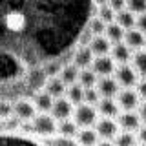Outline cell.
<instances>
[{"label": "cell", "mask_w": 146, "mask_h": 146, "mask_svg": "<svg viewBox=\"0 0 146 146\" xmlns=\"http://www.w3.org/2000/svg\"><path fill=\"white\" fill-rule=\"evenodd\" d=\"M31 131L42 137H55L57 135V119L51 113H36L31 121Z\"/></svg>", "instance_id": "6da1fadb"}, {"label": "cell", "mask_w": 146, "mask_h": 146, "mask_svg": "<svg viewBox=\"0 0 146 146\" xmlns=\"http://www.w3.org/2000/svg\"><path fill=\"white\" fill-rule=\"evenodd\" d=\"M99 119V111L95 106L91 104H86V102H80L73 108V121L77 122L79 128H90L97 122Z\"/></svg>", "instance_id": "7a4b0ae2"}, {"label": "cell", "mask_w": 146, "mask_h": 146, "mask_svg": "<svg viewBox=\"0 0 146 146\" xmlns=\"http://www.w3.org/2000/svg\"><path fill=\"white\" fill-rule=\"evenodd\" d=\"M113 73H115V80L122 88H133L137 82H139V75H137L135 68L130 62L128 64H117Z\"/></svg>", "instance_id": "3957f363"}, {"label": "cell", "mask_w": 146, "mask_h": 146, "mask_svg": "<svg viewBox=\"0 0 146 146\" xmlns=\"http://www.w3.org/2000/svg\"><path fill=\"white\" fill-rule=\"evenodd\" d=\"M115 97H117L115 100H117L119 108H121L122 111H135V110L139 108V104H141V97L137 95V91L133 88L119 90V93Z\"/></svg>", "instance_id": "277c9868"}, {"label": "cell", "mask_w": 146, "mask_h": 146, "mask_svg": "<svg viewBox=\"0 0 146 146\" xmlns=\"http://www.w3.org/2000/svg\"><path fill=\"white\" fill-rule=\"evenodd\" d=\"M26 26H27V18L18 9H13V11L4 15V27L11 33H22L26 29Z\"/></svg>", "instance_id": "5b68a950"}, {"label": "cell", "mask_w": 146, "mask_h": 146, "mask_svg": "<svg viewBox=\"0 0 146 146\" xmlns=\"http://www.w3.org/2000/svg\"><path fill=\"white\" fill-rule=\"evenodd\" d=\"M95 131H97L99 139H110L113 141L115 139V135L119 133V124L115 119L111 117H102V119H97V122H95Z\"/></svg>", "instance_id": "8992f818"}, {"label": "cell", "mask_w": 146, "mask_h": 146, "mask_svg": "<svg viewBox=\"0 0 146 146\" xmlns=\"http://www.w3.org/2000/svg\"><path fill=\"white\" fill-rule=\"evenodd\" d=\"M13 115L20 122H31L33 117L36 115V108L31 100L22 99V100H18V102L13 104Z\"/></svg>", "instance_id": "52a82bcc"}, {"label": "cell", "mask_w": 146, "mask_h": 146, "mask_svg": "<svg viewBox=\"0 0 146 146\" xmlns=\"http://www.w3.org/2000/svg\"><path fill=\"white\" fill-rule=\"evenodd\" d=\"M90 68L97 73V77H108V75H113L117 64L110 55H100V57L93 58V62H91Z\"/></svg>", "instance_id": "ba28073f"}, {"label": "cell", "mask_w": 146, "mask_h": 146, "mask_svg": "<svg viewBox=\"0 0 146 146\" xmlns=\"http://www.w3.org/2000/svg\"><path fill=\"white\" fill-rule=\"evenodd\" d=\"M95 88H97V91H99L100 97H111V99H113V97L119 93L121 86H119V82L115 80V77L108 75V77H99Z\"/></svg>", "instance_id": "9c48e42d"}, {"label": "cell", "mask_w": 146, "mask_h": 146, "mask_svg": "<svg viewBox=\"0 0 146 146\" xmlns=\"http://www.w3.org/2000/svg\"><path fill=\"white\" fill-rule=\"evenodd\" d=\"M117 124L124 131H137L143 126V122H141V117L137 111H122L117 115Z\"/></svg>", "instance_id": "30bf717a"}, {"label": "cell", "mask_w": 146, "mask_h": 146, "mask_svg": "<svg viewBox=\"0 0 146 146\" xmlns=\"http://www.w3.org/2000/svg\"><path fill=\"white\" fill-rule=\"evenodd\" d=\"M73 104L68 100L66 97H58L53 100V106L49 110V113L57 119V121H62V119H70L73 115Z\"/></svg>", "instance_id": "8fae6325"}, {"label": "cell", "mask_w": 146, "mask_h": 146, "mask_svg": "<svg viewBox=\"0 0 146 146\" xmlns=\"http://www.w3.org/2000/svg\"><path fill=\"white\" fill-rule=\"evenodd\" d=\"M122 42H124L131 51H137V49H143L146 46V35L141 33L137 27H131V29L124 31V38H122Z\"/></svg>", "instance_id": "7c38bea8"}, {"label": "cell", "mask_w": 146, "mask_h": 146, "mask_svg": "<svg viewBox=\"0 0 146 146\" xmlns=\"http://www.w3.org/2000/svg\"><path fill=\"white\" fill-rule=\"evenodd\" d=\"M131 55H133V51H131L128 46L122 42H115L111 44V49H110V57L115 60V64H128L131 60Z\"/></svg>", "instance_id": "4fadbf2b"}, {"label": "cell", "mask_w": 146, "mask_h": 146, "mask_svg": "<svg viewBox=\"0 0 146 146\" xmlns=\"http://www.w3.org/2000/svg\"><path fill=\"white\" fill-rule=\"evenodd\" d=\"M97 111L102 117H111L115 119L119 113H121V108H119L117 100L111 97H100V100L97 102Z\"/></svg>", "instance_id": "5bb4252c"}, {"label": "cell", "mask_w": 146, "mask_h": 146, "mask_svg": "<svg viewBox=\"0 0 146 146\" xmlns=\"http://www.w3.org/2000/svg\"><path fill=\"white\" fill-rule=\"evenodd\" d=\"M88 48L91 49V53H93L95 57H100V55H110L111 42H110L104 35H95V36H91V40L88 42Z\"/></svg>", "instance_id": "9a60e30c"}, {"label": "cell", "mask_w": 146, "mask_h": 146, "mask_svg": "<svg viewBox=\"0 0 146 146\" xmlns=\"http://www.w3.org/2000/svg\"><path fill=\"white\" fill-rule=\"evenodd\" d=\"M93 58H95V55L91 53V49L88 46H80V48L75 51V55H73V64H75L79 70H84V68L91 66Z\"/></svg>", "instance_id": "2e32d148"}, {"label": "cell", "mask_w": 146, "mask_h": 146, "mask_svg": "<svg viewBox=\"0 0 146 146\" xmlns=\"http://www.w3.org/2000/svg\"><path fill=\"white\" fill-rule=\"evenodd\" d=\"M66 88H68V86L60 80V77H58V75L57 77H49V79H46V82H44V91H48L53 99L64 97Z\"/></svg>", "instance_id": "e0dca14e"}, {"label": "cell", "mask_w": 146, "mask_h": 146, "mask_svg": "<svg viewBox=\"0 0 146 146\" xmlns=\"http://www.w3.org/2000/svg\"><path fill=\"white\" fill-rule=\"evenodd\" d=\"M77 143H79V146H95L99 143V135L97 131H95V128H80L79 131H77L75 135Z\"/></svg>", "instance_id": "ac0fdd59"}, {"label": "cell", "mask_w": 146, "mask_h": 146, "mask_svg": "<svg viewBox=\"0 0 146 146\" xmlns=\"http://www.w3.org/2000/svg\"><path fill=\"white\" fill-rule=\"evenodd\" d=\"M53 97L48 93V91H38V93L35 95V99H33V104H35V108H36V111H40V113H48L49 110H51L53 106Z\"/></svg>", "instance_id": "d6986e66"}, {"label": "cell", "mask_w": 146, "mask_h": 146, "mask_svg": "<svg viewBox=\"0 0 146 146\" xmlns=\"http://www.w3.org/2000/svg\"><path fill=\"white\" fill-rule=\"evenodd\" d=\"M77 131H79V126L73 119H62V121H57V135L62 137H75Z\"/></svg>", "instance_id": "ffe728a7"}, {"label": "cell", "mask_w": 146, "mask_h": 146, "mask_svg": "<svg viewBox=\"0 0 146 146\" xmlns=\"http://www.w3.org/2000/svg\"><path fill=\"white\" fill-rule=\"evenodd\" d=\"M131 66L135 68L137 75L146 79V49H137V51L131 55Z\"/></svg>", "instance_id": "44dd1931"}, {"label": "cell", "mask_w": 146, "mask_h": 146, "mask_svg": "<svg viewBox=\"0 0 146 146\" xmlns=\"http://www.w3.org/2000/svg\"><path fill=\"white\" fill-rule=\"evenodd\" d=\"M115 22L119 26L122 27V29H131V27H135V15L130 11V9H121V11L115 13Z\"/></svg>", "instance_id": "7402d4cb"}, {"label": "cell", "mask_w": 146, "mask_h": 146, "mask_svg": "<svg viewBox=\"0 0 146 146\" xmlns=\"http://www.w3.org/2000/svg\"><path fill=\"white\" fill-rule=\"evenodd\" d=\"M66 99L70 100L73 106H77V104L84 102V88L79 84V82H75V84H70L66 88Z\"/></svg>", "instance_id": "603a6c76"}, {"label": "cell", "mask_w": 146, "mask_h": 146, "mask_svg": "<svg viewBox=\"0 0 146 146\" xmlns=\"http://www.w3.org/2000/svg\"><path fill=\"white\" fill-rule=\"evenodd\" d=\"M79 71L80 70L75 66V64H68V66H62L58 77H60V80L66 86H70V84H75V82H77V79H79Z\"/></svg>", "instance_id": "cb8c5ba5"}, {"label": "cell", "mask_w": 146, "mask_h": 146, "mask_svg": "<svg viewBox=\"0 0 146 146\" xmlns=\"http://www.w3.org/2000/svg\"><path fill=\"white\" fill-rule=\"evenodd\" d=\"M104 36L110 40L111 44L121 42L124 38V29L117 24V22H111V24H106V29H104Z\"/></svg>", "instance_id": "d4e9b609"}, {"label": "cell", "mask_w": 146, "mask_h": 146, "mask_svg": "<svg viewBox=\"0 0 146 146\" xmlns=\"http://www.w3.org/2000/svg\"><path fill=\"white\" fill-rule=\"evenodd\" d=\"M97 73H95L91 68H84V70L79 71V79H77V82L82 86V88H91V86L97 84Z\"/></svg>", "instance_id": "484cf974"}, {"label": "cell", "mask_w": 146, "mask_h": 146, "mask_svg": "<svg viewBox=\"0 0 146 146\" xmlns=\"http://www.w3.org/2000/svg\"><path fill=\"white\" fill-rule=\"evenodd\" d=\"M113 144L115 146H135L137 144V137L133 135V131H119L113 139Z\"/></svg>", "instance_id": "4316f807"}, {"label": "cell", "mask_w": 146, "mask_h": 146, "mask_svg": "<svg viewBox=\"0 0 146 146\" xmlns=\"http://www.w3.org/2000/svg\"><path fill=\"white\" fill-rule=\"evenodd\" d=\"M104 29H106V24L100 20L99 17H93L91 20L88 22V31L91 33V36L95 35H104Z\"/></svg>", "instance_id": "83f0119b"}, {"label": "cell", "mask_w": 146, "mask_h": 146, "mask_svg": "<svg viewBox=\"0 0 146 146\" xmlns=\"http://www.w3.org/2000/svg\"><path fill=\"white\" fill-rule=\"evenodd\" d=\"M97 17L104 22V24H111V22H115V11H113V9L108 6V4L99 6V15H97Z\"/></svg>", "instance_id": "f1b7e54d"}, {"label": "cell", "mask_w": 146, "mask_h": 146, "mask_svg": "<svg viewBox=\"0 0 146 146\" xmlns=\"http://www.w3.org/2000/svg\"><path fill=\"white\" fill-rule=\"evenodd\" d=\"M126 9H130L133 15L146 13V0H126Z\"/></svg>", "instance_id": "f546056e"}, {"label": "cell", "mask_w": 146, "mask_h": 146, "mask_svg": "<svg viewBox=\"0 0 146 146\" xmlns=\"http://www.w3.org/2000/svg\"><path fill=\"white\" fill-rule=\"evenodd\" d=\"M100 100V95L95 86L91 88H84V102L86 104H91V106H97V102Z\"/></svg>", "instance_id": "4dcf8cb0"}, {"label": "cell", "mask_w": 146, "mask_h": 146, "mask_svg": "<svg viewBox=\"0 0 146 146\" xmlns=\"http://www.w3.org/2000/svg\"><path fill=\"white\" fill-rule=\"evenodd\" d=\"M60 70H62V64H60V62H57V60L44 64V68H42L46 79H49V77H57L58 73H60Z\"/></svg>", "instance_id": "1f68e13d"}, {"label": "cell", "mask_w": 146, "mask_h": 146, "mask_svg": "<svg viewBox=\"0 0 146 146\" xmlns=\"http://www.w3.org/2000/svg\"><path fill=\"white\" fill-rule=\"evenodd\" d=\"M51 144L53 146H79L75 137H62V135H57L51 141Z\"/></svg>", "instance_id": "d6a6232c"}, {"label": "cell", "mask_w": 146, "mask_h": 146, "mask_svg": "<svg viewBox=\"0 0 146 146\" xmlns=\"http://www.w3.org/2000/svg\"><path fill=\"white\" fill-rule=\"evenodd\" d=\"M11 117H13V104L0 100V121H7Z\"/></svg>", "instance_id": "836d02e7"}, {"label": "cell", "mask_w": 146, "mask_h": 146, "mask_svg": "<svg viewBox=\"0 0 146 146\" xmlns=\"http://www.w3.org/2000/svg\"><path fill=\"white\" fill-rule=\"evenodd\" d=\"M135 27L141 31V33L146 35V13H141V15L135 18Z\"/></svg>", "instance_id": "e575fe53"}, {"label": "cell", "mask_w": 146, "mask_h": 146, "mask_svg": "<svg viewBox=\"0 0 146 146\" xmlns=\"http://www.w3.org/2000/svg\"><path fill=\"white\" fill-rule=\"evenodd\" d=\"M108 6L117 13V11H121V9L126 7V0H108Z\"/></svg>", "instance_id": "d590c367"}, {"label": "cell", "mask_w": 146, "mask_h": 146, "mask_svg": "<svg viewBox=\"0 0 146 146\" xmlns=\"http://www.w3.org/2000/svg\"><path fill=\"white\" fill-rule=\"evenodd\" d=\"M137 95H139V97L141 99H143V100H146V79H143V80H139V82H137Z\"/></svg>", "instance_id": "8d00e7d4"}, {"label": "cell", "mask_w": 146, "mask_h": 146, "mask_svg": "<svg viewBox=\"0 0 146 146\" xmlns=\"http://www.w3.org/2000/svg\"><path fill=\"white\" fill-rule=\"evenodd\" d=\"M137 141H139L141 144H144V146H146V124H144V126H141L139 130H137Z\"/></svg>", "instance_id": "74e56055"}, {"label": "cell", "mask_w": 146, "mask_h": 146, "mask_svg": "<svg viewBox=\"0 0 146 146\" xmlns=\"http://www.w3.org/2000/svg\"><path fill=\"white\" fill-rule=\"evenodd\" d=\"M137 110H139L137 113H139V117H141V122L146 124V100H144L143 104H139V108H137Z\"/></svg>", "instance_id": "f35d334b"}, {"label": "cell", "mask_w": 146, "mask_h": 146, "mask_svg": "<svg viewBox=\"0 0 146 146\" xmlns=\"http://www.w3.org/2000/svg\"><path fill=\"white\" fill-rule=\"evenodd\" d=\"M95 146H115V144H113V141H110V139H100Z\"/></svg>", "instance_id": "ab89813d"}, {"label": "cell", "mask_w": 146, "mask_h": 146, "mask_svg": "<svg viewBox=\"0 0 146 146\" xmlns=\"http://www.w3.org/2000/svg\"><path fill=\"white\" fill-rule=\"evenodd\" d=\"M93 4H95V6H104V4H108V0H93Z\"/></svg>", "instance_id": "60d3db41"}, {"label": "cell", "mask_w": 146, "mask_h": 146, "mask_svg": "<svg viewBox=\"0 0 146 146\" xmlns=\"http://www.w3.org/2000/svg\"><path fill=\"white\" fill-rule=\"evenodd\" d=\"M135 146H144V144H135Z\"/></svg>", "instance_id": "b9f144b4"}]
</instances>
